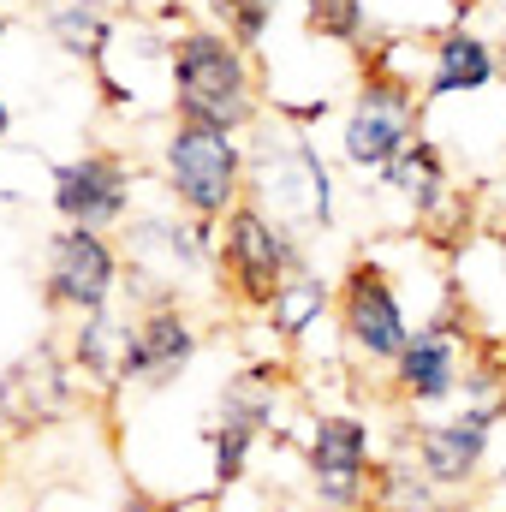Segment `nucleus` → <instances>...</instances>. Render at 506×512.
Segmentation results:
<instances>
[{
	"instance_id": "obj_1",
	"label": "nucleus",
	"mask_w": 506,
	"mask_h": 512,
	"mask_svg": "<svg viewBox=\"0 0 506 512\" xmlns=\"http://www.w3.org/2000/svg\"><path fill=\"white\" fill-rule=\"evenodd\" d=\"M167 90H173V120L203 131L239 137L256 126V72L251 48H239L221 24H185L167 42Z\"/></svg>"
},
{
	"instance_id": "obj_2",
	"label": "nucleus",
	"mask_w": 506,
	"mask_h": 512,
	"mask_svg": "<svg viewBox=\"0 0 506 512\" xmlns=\"http://www.w3.org/2000/svg\"><path fill=\"white\" fill-rule=\"evenodd\" d=\"M161 173L173 203L191 221H227L245 203V179H251V155L239 137L227 131H203V126H179L161 143Z\"/></svg>"
},
{
	"instance_id": "obj_3",
	"label": "nucleus",
	"mask_w": 506,
	"mask_h": 512,
	"mask_svg": "<svg viewBox=\"0 0 506 512\" xmlns=\"http://www.w3.org/2000/svg\"><path fill=\"white\" fill-rule=\"evenodd\" d=\"M215 268L227 274V286H233V298H239L245 310H262V316H268V304H274L280 286L304 268V256H298L292 233H286L268 209L239 203V209L221 221V256H215Z\"/></svg>"
},
{
	"instance_id": "obj_4",
	"label": "nucleus",
	"mask_w": 506,
	"mask_h": 512,
	"mask_svg": "<svg viewBox=\"0 0 506 512\" xmlns=\"http://www.w3.org/2000/svg\"><path fill=\"white\" fill-rule=\"evenodd\" d=\"M417 114H423V102H417V90H411L405 78H393V72H370L364 90L352 96L346 131H340V155H346V167L376 173L381 179V173L417 143Z\"/></svg>"
},
{
	"instance_id": "obj_5",
	"label": "nucleus",
	"mask_w": 506,
	"mask_h": 512,
	"mask_svg": "<svg viewBox=\"0 0 506 512\" xmlns=\"http://www.w3.org/2000/svg\"><path fill=\"white\" fill-rule=\"evenodd\" d=\"M334 304H340V334H346L352 358L393 370L405 340H411V322H405V304H399L393 280L381 274L376 262H352V274L340 280Z\"/></svg>"
},
{
	"instance_id": "obj_6",
	"label": "nucleus",
	"mask_w": 506,
	"mask_h": 512,
	"mask_svg": "<svg viewBox=\"0 0 506 512\" xmlns=\"http://www.w3.org/2000/svg\"><path fill=\"white\" fill-rule=\"evenodd\" d=\"M42 286H48V304H54V310L102 316V310L114 304V286H120V256H114V245H108V233L60 227V233L48 239Z\"/></svg>"
},
{
	"instance_id": "obj_7",
	"label": "nucleus",
	"mask_w": 506,
	"mask_h": 512,
	"mask_svg": "<svg viewBox=\"0 0 506 512\" xmlns=\"http://www.w3.org/2000/svg\"><path fill=\"white\" fill-rule=\"evenodd\" d=\"M310 483H316V501L328 512H364L370 501V423L364 417H346V411H328L316 429H310Z\"/></svg>"
},
{
	"instance_id": "obj_8",
	"label": "nucleus",
	"mask_w": 506,
	"mask_h": 512,
	"mask_svg": "<svg viewBox=\"0 0 506 512\" xmlns=\"http://www.w3.org/2000/svg\"><path fill=\"white\" fill-rule=\"evenodd\" d=\"M256 197L274 203V221H316L328 227L334 221V173L328 161L304 143V137H286L280 149H268L262 161H251Z\"/></svg>"
},
{
	"instance_id": "obj_9",
	"label": "nucleus",
	"mask_w": 506,
	"mask_h": 512,
	"mask_svg": "<svg viewBox=\"0 0 506 512\" xmlns=\"http://www.w3.org/2000/svg\"><path fill=\"white\" fill-rule=\"evenodd\" d=\"M54 209L66 227H90V233L120 227L131 215V167L108 149L60 161L54 167Z\"/></svg>"
},
{
	"instance_id": "obj_10",
	"label": "nucleus",
	"mask_w": 506,
	"mask_h": 512,
	"mask_svg": "<svg viewBox=\"0 0 506 512\" xmlns=\"http://www.w3.org/2000/svg\"><path fill=\"white\" fill-rule=\"evenodd\" d=\"M197 358V328L179 304H149L137 322H126V340H120V382L137 387H167L173 376H185Z\"/></svg>"
},
{
	"instance_id": "obj_11",
	"label": "nucleus",
	"mask_w": 506,
	"mask_h": 512,
	"mask_svg": "<svg viewBox=\"0 0 506 512\" xmlns=\"http://www.w3.org/2000/svg\"><path fill=\"white\" fill-rule=\"evenodd\" d=\"M501 411H506V393L501 399H471L459 417L417 429V453H411V459L423 465V477H429L435 489H465V483L477 477L483 453H489V429H495Z\"/></svg>"
},
{
	"instance_id": "obj_12",
	"label": "nucleus",
	"mask_w": 506,
	"mask_h": 512,
	"mask_svg": "<svg viewBox=\"0 0 506 512\" xmlns=\"http://www.w3.org/2000/svg\"><path fill=\"white\" fill-rule=\"evenodd\" d=\"M66 411H72V376H66V358L54 346L24 352L0 376V423L6 429H48Z\"/></svg>"
},
{
	"instance_id": "obj_13",
	"label": "nucleus",
	"mask_w": 506,
	"mask_h": 512,
	"mask_svg": "<svg viewBox=\"0 0 506 512\" xmlns=\"http://www.w3.org/2000/svg\"><path fill=\"white\" fill-rule=\"evenodd\" d=\"M501 78V48L477 30V24H447L435 42H429V84L423 96L429 102H447V96H471L483 84Z\"/></svg>"
},
{
	"instance_id": "obj_14",
	"label": "nucleus",
	"mask_w": 506,
	"mask_h": 512,
	"mask_svg": "<svg viewBox=\"0 0 506 512\" xmlns=\"http://www.w3.org/2000/svg\"><path fill=\"white\" fill-rule=\"evenodd\" d=\"M453 387H459V340H453V328L447 322L417 328L405 340L399 364H393V393L405 405H441V399H453Z\"/></svg>"
},
{
	"instance_id": "obj_15",
	"label": "nucleus",
	"mask_w": 506,
	"mask_h": 512,
	"mask_svg": "<svg viewBox=\"0 0 506 512\" xmlns=\"http://www.w3.org/2000/svg\"><path fill=\"white\" fill-rule=\"evenodd\" d=\"M36 18L42 30L84 66H96L108 54V36L120 30L114 18V0H36Z\"/></svg>"
},
{
	"instance_id": "obj_16",
	"label": "nucleus",
	"mask_w": 506,
	"mask_h": 512,
	"mask_svg": "<svg viewBox=\"0 0 506 512\" xmlns=\"http://www.w3.org/2000/svg\"><path fill=\"white\" fill-rule=\"evenodd\" d=\"M381 185H393L399 197H411V209L429 221V215H441V209H453V185H447V161H441V149L429 143V137H417L387 173H381Z\"/></svg>"
},
{
	"instance_id": "obj_17",
	"label": "nucleus",
	"mask_w": 506,
	"mask_h": 512,
	"mask_svg": "<svg viewBox=\"0 0 506 512\" xmlns=\"http://www.w3.org/2000/svg\"><path fill=\"white\" fill-rule=\"evenodd\" d=\"M334 304V286L322 280V274H310V268H298L286 286H280V298L268 304V328L286 340V346H298L316 322H322V310Z\"/></svg>"
},
{
	"instance_id": "obj_18",
	"label": "nucleus",
	"mask_w": 506,
	"mask_h": 512,
	"mask_svg": "<svg viewBox=\"0 0 506 512\" xmlns=\"http://www.w3.org/2000/svg\"><path fill=\"white\" fill-rule=\"evenodd\" d=\"M370 495H376L370 512H441V489L423 477L417 459H399V465L376 471V489Z\"/></svg>"
},
{
	"instance_id": "obj_19",
	"label": "nucleus",
	"mask_w": 506,
	"mask_h": 512,
	"mask_svg": "<svg viewBox=\"0 0 506 512\" xmlns=\"http://www.w3.org/2000/svg\"><path fill=\"white\" fill-rule=\"evenodd\" d=\"M120 340H126V328L114 334V322H108V310L102 316H78V334H72V358L96 376V382H114L120 376Z\"/></svg>"
},
{
	"instance_id": "obj_20",
	"label": "nucleus",
	"mask_w": 506,
	"mask_h": 512,
	"mask_svg": "<svg viewBox=\"0 0 506 512\" xmlns=\"http://www.w3.org/2000/svg\"><path fill=\"white\" fill-rule=\"evenodd\" d=\"M304 30L322 42H346L358 48L370 30V0H304Z\"/></svg>"
},
{
	"instance_id": "obj_21",
	"label": "nucleus",
	"mask_w": 506,
	"mask_h": 512,
	"mask_svg": "<svg viewBox=\"0 0 506 512\" xmlns=\"http://www.w3.org/2000/svg\"><path fill=\"white\" fill-rule=\"evenodd\" d=\"M274 399H280L274 376H239V382L221 393V423H245V429L262 435L274 423Z\"/></svg>"
},
{
	"instance_id": "obj_22",
	"label": "nucleus",
	"mask_w": 506,
	"mask_h": 512,
	"mask_svg": "<svg viewBox=\"0 0 506 512\" xmlns=\"http://www.w3.org/2000/svg\"><path fill=\"white\" fill-rule=\"evenodd\" d=\"M215 18H221V30H227L239 48H262V36H268V24H274V0H221Z\"/></svg>"
},
{
	"instance_id": "obj_23",
	"label": "nucleus",
	"mask_w": 506,
	"mask_h": 512,
	"mask_svg": "<svg viewBox=\"0 0 506 512\" xmlns=\"http://www.w3.org/2000/svg\"><path fill=\"white\" fill-rule=\"evenodd\" d=\"M256 447V429L245 423H215L209 429V453H215V483H239L245 477V459Z\"/></svg>"
},
{
	"instance_id": "obj_24",
	"label": "nucleus",
	"mask_w": 506,
	"mask_h": 512,
	"mask_svg": "<svg viewBox=\"0 0 506 512\" xmlns=\"http://www.w3.org/2000/svg\"><path fill=\"white\" fill-rule=\"evenodd\" d=\"M126 512H161V507H155L149 495H126Z\"/></svg>"
},
{
	"instance_id": "obj_25",
	"label": "nucleus",
	"mask_w": 506,
	"mask_h": 512,
	"mask_svg": "<svg viewBox=\"0 0 506 512\" xmlns=\"http://www.w3.org/2000/svg\"><path fill=\"white\" fill-rule=\"evenodd\" d=\"M12 131V108H6V96H0V137Z\"/></svg>"
},
{
	"instance_id": "obj_26",
	"label": "nucleus",
	"mask_w": 506,
	"mask_h": 512,
	"mask_svg": "<svg viewBox=\"0 0 506 512\" xmlns=\"http://www.w3.org/2000/svg\"><path fill=\"white\" fill-rule=\"evenodd\" d=\"M0 36H6V12H0Z\"/></svg>"
}]
</instances>
